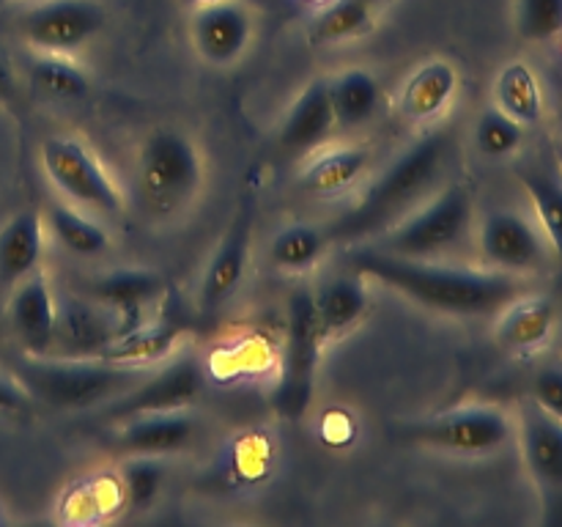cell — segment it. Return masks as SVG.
<instances>
[{
  "label": "cell",
  "instance_id": "obj_8",
  "mask_svg": "<svg viewBox=\"0 0 562 527\" xmlns=\"http://www.w3.org/2000/svg\"><path fill=\"white\" fill-rule=\"evenodd\" d=\"M42 168L60 195L77 206L93 209L99 214H119L121 195L102 165L80 141L49 137L42 146Z\"/></svg>",
  "mask_w": 562,
  "mask_h": 527
},
{
  "label": "cell",
  "instance_id": "obj_1",
  "mask_svg": "<svg viewBox=\"0 0 562 527\" xmlns=\"http://www.w3.org/2000/svg\"><path fill=\"white\" fill-rule=\"evenodd\" d=\"M349 264L362 278L379 280L406 300L448 316H497L525 294V280L499 269L434 267L382 250H357Z\"/></svg>",
  "mask_w": 562,
  "mask_h": 527
},
{
  "label": "cell",
  "instance_id": "obj_37",
  "mask_svg": "<svg viewBox=\"0 0 562 527\" xmlns=\"http://www.w3.org/2000/svg\"><path fill=\"white\" fill-rule=\"evenodd\" d=\"M27 401L25 388L16 379H9L0 373V412H16L22 410Z\"/></svg>",
  "mask_w": 562,
  "mask_h": 527
},
{
  "label": "cell",
  "instance_id": "obj_25",
  "mask_svg": "<svg viewBox=\"0 0 562 527\" xmlns=\"http://www.w3.org/2000/svg\"><path fill=\"white\" fill-rule=\"evenodd\" d=\"M179 338L181 327H176V324H154V327L140 324V327L119 335L99 357L110 362H121V366H143V362L162 360L165 355H170Z\"/></svg>",
  "mask_w": 562,
  "mask_h": 527
},
{
  "label": "cell",
  "instance_id": "obj_3",
  "mask_svg": "<svg viewBox=\"0 0 562 527\" xmlns=\"http://www.w3.org/2000/svg\"><path fill=\"white\" fill-rule=\"evenodd\" d=\"M135 366L102 360V357H44L20 362L16 382L27 395H36L55 410H88L113 404L146 379Z\"/></svg>",
  "mask_w": 562,
  "mask_h": 527
},
{
  "label": "cell",
  "instance_id": "obj_36",
  "mask_svg": "<svg viewBox=\"0 0 562 527\" xmlns=\"http://www.w3.org/2000/svg\"><path fill=\"white\" fill-rule=\"evenodd\" d=\"M532 404L562 423V366H547L532 379Z\"/></svg>",
  "mask_w": 562,
  "mask_h": 527
},
{
  "label": "cell",
  "instance_id": "obj_10",
  "mask_svg": "<svg viewBox=\"0 0 562 527\" xmlns=\"http://www.w3.org/2000/svg\"><path fill=\"white\" fill-rule=\"evenodd\" d=\"M104 25V11L93 0H47L27 9L20 31L36 49L66 55L91 42Z\"/></svg>",
  "mask_w": 562,
  "mask_h": 527
},
{
  "label": "cell",
  "instance_id": "obj_30",
  "mask_svg": "<svg viewBox=\"0 0 562 527\" xmlns=\"http://www.w3.org/2000/svg\"><path fill=\"white\" fill-rule=\"evenodd\" d=\"M324 247H327V236L322 231L313 225H289L272 239L269 258L280 269L305 272L324 256Z\"/></svg>",
  "mask_w": 562,
  "mask_h": 527
},
{
  "label": "cell",
  "instance_id": "obj_13",
  "mask_svg": "<svg viewBox=\"0 0 562 527\" xmlns=\"http://www.w3.org/2000/svg\"><path fill=\"white\" fill-rule=\"evenodd\" d=\"M252 36V20L236 0H220L195 9L192 42L198 53L214 66H228L247 49Z\"/></svg>",
  "mask_w": 562,
  "mask_h": 527
},
{
  "label": "cell",
  "instance_id": "obj_7",
  "mask_svg": "<svg viewBox=\"0 0 562 527\" xmlns=\"http://www.w3.org/2000/svg\"><path fill=\"white\" fill-rule=\"evenodd\" d=\"M322 324L316 316V300L311 291H296L289 305V340H285L283 377H280L274 404L289 421L307 412L313 399V373H316Z\"/></svg>",
  "mask_w": 562,
  "mask_h": 527
},
{
  "label": "cell",
  "instance_id": "obj_12",
  "mask_svg": "<svg viewBox=\"0 0 562 527\" xmlns=\"http://www.w3.org/2000/svg\"><path fill=\"white\" fill-rule=\"evenodd\" d=\"M119 338V318L102 302L80 300V296H60L58 318H55L53 349L60 357H99Z\"/></svg>",
  "mask_w": 562,
  "mask_h": 527
},
{
  "label": "cell",
  "instance_id": "obj_32",
  "mask_svg": "<svg viewBox=\"0 0 562 527\" xmlns=\"http://www.w3.org/2000/svg\"><path fill=\"white\" fill-rule=\"evenodd\" d=\"M379 0H335L333 5L318 14L316 25H313V36L318 42H340L355 33L366 31L371 25L373 5Z\"/></svg>",
  "mask_w": 562,
  "mask_h": 527
},
{
  "label": "cell",
  "instance_id": "obj_11",
  "mask_svg": "<svg viewBox=\"0 0 562 527\" xmlns=\"http://www.w3.org/2000/svg\"><path fill=\"white\" fill-rule=\"evenodd\" d=\"M206 388V373L195 357H181L173 366L146 377L130 393L108 406L110 417H137L154 412H179L195 404Z\"/></svg>",
  "mask_w": 562,
  "mask_h": 527
},
{
  "label": "cell",
  "instance_id": "obj_23",
  "mask_svg": "<svg viewBox=\"0 0 562 527\" xmlns=\"http://www.w3.org/2000/svg\"><path fill=\"white\" fill-rule=\"evenodd\" d=\"M494 102H497L494 108H499L525 126H536L547 110L541 80L525 60H510L503 66L497 82H494Z\"/></svg>",
  "mask_w": 562,
  "mask_h": 527
},
{
  "label": "cell",
  "instance_id": "obj_17",
  "mask_svg": "<svg viewBox=\"0 0 562 527\" xmlns=\"http://www.w3.org/2000/svg\"><path fill=\"white\" fill-rule=\"evenodd\" d=\"M162 291V278L148 269H119L91 283L93 300L119 313V335L143 324V307Z\"/></svg>",
  "mask_w": 562,
  "mask_h": 527
},
{
  "label": "cell",
  "instance_id": "obj_27",
  "mask_svg": "<svg viewBox=\"0 0 562 527\" xmlns=\"http://www.w3.org/2000/svg\"><path fill=\"white\" fill-rule=\"evenodd\" d=\"M519 179L532 203V217L541 225L554 258L562 261V181L543 170H521Z\"/></svg>",
  "mask_w": 562,
  "mask_h": 527
},
{
  "label": "cell",
  "instance_id": "obj_31",
  "mask_svg": "<svg viewBox=\"0 0 562 527\" xmlns=\"http://www.w3.org/2000/svg\"><path fill=\"white\" fill-rule=\"evenodd\" d=\"M525 143V124L510 119L499 108L483 110L475 126V146L483 157L488 159H505L514 157Z\"/></svg>",
  "mask_w": 562,
  "mask_h": 527
},
{
  "label": "cell",
  "instance_id": "obj_38",
  "mask_svg": "<svg viewBox=\"0 0 562 527\" xmlns=\"http://www.w3.org/2000/svg\"><path fill=\"white\" fill-rule=\"evenodd\" d=\"M14 93H16L14 75H11L9 64L0 58V102H11V99H14Z\"/></svg>",
  "mask_w": 562,
  "mask_h": 527
},
{
  "label": "cell",
  "instance_id": "obj_14",
  "mask_svg": "<svg viewBox=\"0 0 562 527\" xmlns=\"http://www.w3.org/2000/svg\"><path fill=\"white\" fill-rule=\"evenodd\" d=\"M516 431L532 481L549 500L562 497V423L530 401L521 410Z\"/></svg>",
  "mask_w": 562,
  "mask_h": 527
},
{
  "label": "cell",
  "instance_id": "obj_18",
  "mask_svg": "<svg viewBox=\"0 0 562 527\" xmlns=\"http://www.w3.org/2000/svg\"><path fill=\"white\" fill-rule=\"evenodd\" d=\"M195 437V417L179 412H154L130 417L119 434V448L132 456H162L187 448Z\"/></svg>",
  "mask_w": 562,
  "mask_h": 527
},
{
  "label": "cell",
  "instance_id": "obj_5",
  "mask_svg": "<svg viewBox=\"0 0 562 527\" xmlns=\"http://www.w3.org/2000/svg\"><path fill=\"white\" fill-rule=\"evenodd\" d=\"M514 417L492 404L456 406L406 428L412 442L459 456L497 453L514 439Z\"/></svg>",
  "mask_w": 562,
  "mask_h": 527
},
{
  "label": "cell",
  "instance_id": "obj_35",
  "mask_svg": "<svg viewBox=\"0 0 562 527\" xmlns=\"http://www.w3.org/2000/svg\"><path fill=\"white\" fill-rule=\"evenodd\" d=\"M124 486L132 508H148L162 486V467L148 461V456H140V461H132L126 467Z\"/></svg>",
  "mask_w": 562,
  "mask_h": 527
},
{
  "label": "cell",
  "instance_id": "obj_24",
  "mask_svg": "<svg viewBox=\"0 0 562 527\" xmlns=\"http://www.w3.org/2000/svg\"><path fill=\"white\" fill-rule=\"evenodd\" d=\"M313 300H316V316L324 338L346 333L368 307L366 278L355 272L349 278L344 274V278L329 280L322 294L313 296Z\"/></svg>",
  "mask_w": 562,
  "mask_h": 527
},
{
  "label": "cell",
  "instance_id": "obj_6",
  "mask_svg": "<svg viewBox=\"0 0 562 527\" xmlns=\"http://www.w3.org/2000/svg\"><path fill=\"white\" fill-rule=\"evenodd\" d=\"M472 220V198L461 184L448 187L439 192L437 201L428 203L423 212L415 217L404 220L395 225L387 236H384L382 247L376 250L387 253V256L412 258V261H423V258L439 256L459 245L470 231Z\"/></svg>",
  "mask_w": 562,
  "mask_h": 527
},
{
  "label": "cell",
  "instance_id": "obj_26",
  "mask_svg": "<svg viewBox=\"0 0 562 527\" xmlns=\"http://www.w3.org/2000/svg\"><path fill=\"white\" fill-rule=\"evenodd\" d=\"M368 168V154L360 148H340V152L322 154L307 165L302 173V187L316 195H329L355 184Z\"/></svg>",
  "mask_w": 562,
  "mask_h": 527
},
{
  "label": "cell",
  "instance_id": "obj_28",
  "mask_svg": "<svg viewBox=\"0 0 562 527\" xmlns=\"http://www.w3.org/2000/svg\"><path fill=\"white\" fill-rule=\"evenodd\" d=\"M329 97H333L335 121L344 126L362 124L371 119L379 108V86L368 71H346L344 77L329 86Z\"/></svg>",
  "mask_w": 562,
  "mask_h": 527
},
{
  "label": "cell",
  "instance_id": "obj_22",
  "mask_svg": "<svg viewBox=\"0 0 562 527\" xmlns=\"http://www.w3.org/2000/svg\"><path fill=\"white\" fill-rule=\"evenodd\" d=\"M456 86H459V75L453 66L445 60H431L406 80L401 91V113L409 121L437 119L453 99Z\"/></svg>",
  "mask_w": 562,
  "mask_h": 527
},
{
  "label": "cell",
  "instance_id": "obj_9",
  "mask_svg": "<svg viewBox=\"0 0 562 527\" xmlns=\"http://www.w3.org/2000/svg\"><path fill=\"white\" fill-rule=\"evenodd\" d=\"M481 253L488 269L508 274H536L554 256L536 217L516 209H494L481 223Z\"/></svg>",
  "mask_w": 562,
  "mask_h": 527
},
{
  "label": "cell",
  "instance_id": "obj_20",
  "mask_svg": "<svg viewBox=\"0 0 562 527\" xmlns=\"http://www.w3.org/2000/svg\"><path fill=\"white\" fill-rule=\"evenodd\" d=\"M335 124L333 97H329L327 82H311L300 99L291 108L283 130H280V146L285 152H311L318 143L327 141Z\"/></svg>",
  "mask_w": 562,
  "mask_h": 527
},
{
  "label": "cell",
  "instance_id": "obj_33",
  "mask_svg": "<svg viewBox=\"0 0 562 527\" xmlns=\"http://www.w3.org/2000/svg\"><path fill=\"white\" fill-rule=\"evenodd\" d=\"M33 86L53 99H82L88 93V77L64 60V55L38 58L31 69Z\"/></svg>",
  "mask_w": 562,
  "mask_h": 527
},
{
  "label": "cell",
  "instance_id": "obj_34",
  "mask_svg": "<svg viewBox=\"0 0 562 527\" xmlns=\"http://www.w3.org/2000/svg\"><path fill=\"white\" fill-rule=\"evenodd\" d=\"M516 22L527 42H552L562 36V0H519Z\"/></svg>",
  "mask_w": 562,
  "mask_h": 527
},
{
  "label": "cell",
  "instance_id": "obj_19",
  "mask_svg": "<svg viewBox=\"0 0 562 527\" xmlns=\"http://www.w3.org/2000/svg\"><path fill=\"white\" fill-rule=\"evenodd\" d=\"M44 250L42 217L20 212L0 228V289L9 291L38 269Z\"/></svg>",
  "mask_w": 562,
  "mask_h": 527
},
{
  "label": "cell",
  "instance_id": "obj_16",
  "mask_svg": "<svg viewBox=\"0 0 562 527\" xmlns=\"http://www.w3.org/2000/svg\"><path fill=\"white\" fill-rule=\"evenodd\" d=\"M558 327V302L543 294H521L499 311L497 338L508 351H536Z\"/></svg>",
  "mask_w": 562,
  "mask_h": 527
},
{
  "label": "cell",
  "instance_id": "obj_29",
  "mask_svg": "<svg viewBox=\"0 0 562 527\" xmlns=\"http://www.w3.org/2000/svg\"><path fill=\"white\" fill-rule=\"evenodd\" d=\"M49 228H53L55 239L75 256H99L110 245L108 231L71 206L49 209Z\"/></svg>",
  "mask_w": 562,
  "mask_h": 527
},
{
  "label": "cell",
  "instance_id": "obj_4",
  "mask_svg": "<svg viewBox=\"0 0 562 527\" xmlns=\"http://www.w3.org/2000/svg\"><path fill=\"white\" fill-rule=\"evenodd\" d=\"M201 173V157L181 132H154L137 159V195L143 209L154 217L179 212L198 192Z\"/></svg>",
  "mask_w": 562,
  "mask_h": 527
},
{
  "label": "cell",
  "instance_id": "obj_2",
  "mask_svg": "<svg viewBox=\"0 0 562 527\" xmlns=\"http://www.w3.org/2000/svg\"><path fill=\"white\" fill-rule=\"evenodd\" d=\"M445 157H448L445 132L428 135L426 141L412 146L368 187L357 206L333 225L329 236L338 242H351L387 228L406 209H412V203L420 201L431 190L434 181L442 173Z\"/></svg>",
  "mask_w": 562,
  "mask_h": 527
},
{
  "label": "cell",
  "instance_id": "obj_21",
  "mask_svg": "<svg viewBox=\"0 0 562 527\" xmlns=\"http://www.w3.org/2000/svg\"><path fill=\"white\" fill-rule=\"evenodd\" d=\"M247 253H250V217L239 214L206 269V278L201 285L203 307H217L220 302H225L239 289L247 269Z\"/></svg>",
  "mask_w": 562,
  "mask_h": 527
},
{
  "label": "cell",
  "instance_id": "obj_39",
  "mask_svg": "<svg viewBox=\"0 0 562 527\" xmlns=\"http://www.w3.org/2000/svg\"><path fill=\"white\" fill-rule=\"evenodd\" d=\"M184 5H190V9H201V5H209V3H220V0H181Z\"/></svg>",
  "mask_w": 562,
  "mask_h": 527
},
{
  "label": "cell",
  "instance_id": "obj_15",
  "mask_svg": "<svg viewBox=\"0 0 562 527\" xmlns=\"http://www.w3.org/2000/svg\"><path fill=\"white\" fill-rule=\"evenodd\" d=\"M11 291H14L9 302L11 329L27 351L47 355L53 349L55 318H58V302L49 291L47 278L36 269Z\"/></svg>",
  "mask_w": 562,
  "mask_h": 527
}]
</instances>
